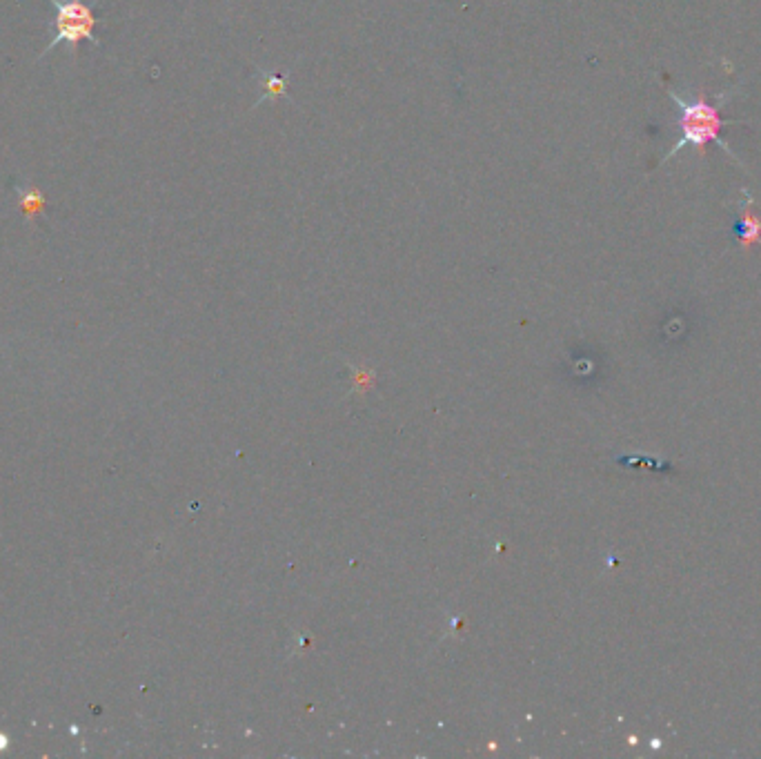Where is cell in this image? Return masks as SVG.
Masks as SVG:
<instances>
[{"mask_svg": "<svg viewBox=\"0 0 761 759\" xmlns=\"http://www.w3.org/2000/svg\"><path fill=\"white\" fill-rule=\"evenodd\" d=\"M668 96L679 105V112H681V116H679L681 138L677 141V145H672V150L666 154L664 163H668L672 159V156L679 154L688 145H693L695 150H697V154L701 156V159H704L706 147L710 143H717L721 147V150L728 152L739 163V159L733 154V150H730V147L719 138V132L724 130V127L728 125V121H726V118H721L719 107L710 103L704 92H699V96L695 98V101H684V98L677 96L675 92H668Z\"/></svg>", "mask_w": 761, "mask_h": 759, "instance_id": "obj_1", "label": "cell"}, {"mask_svg": "<svg viewBox=\"0 0 761 759\" xmlns=\"http://www.w3.org/2000/svg\"><path fill=\"white\" fill-rule=\"evenodd\" d=\"M49 3H52L56 12L54 36L41 52V58L61 43L69 45L72 56H78V45H81V41H90L98 45V38L94 36V27L98 25V18L94 16L92 5L83 3V0H49Z\"/></svg>", "mask_w": 761, "mask_h": 759, "instance_id": "obj_2", "label": "cell"}, {"mask_svg": "<svg viewBox=\"0 0 761 759\" xmlns=\"http://www.w3.org/2000/svg\"><path fill=\"white\" fill-rule=\"evenodd\" d=\"M737 236H739V243L744 250L761 243V219L753 212V199H750V194H746V192H744V201H741Z\"/></svg>", "mask_w": 761, "mask_h": 759, "instance_id": "obj_3", "label": "cell"}, {"mask_svg": "<svg viewBox=\"0 0 761 759\" xmlns=\"http://www.w3.org/2000/svg\"><path fill=\"white\" fill-rule=\"evenodd\" d=\"M16 196H18V205L27 216V223H34L36 216L45 210V194L41 192V187L36 185H16Z\"/></svg>", "mask_w": 761, "mask_h": 759, "instance_id": "obj_4", "label": "cell"}]
</instances>
